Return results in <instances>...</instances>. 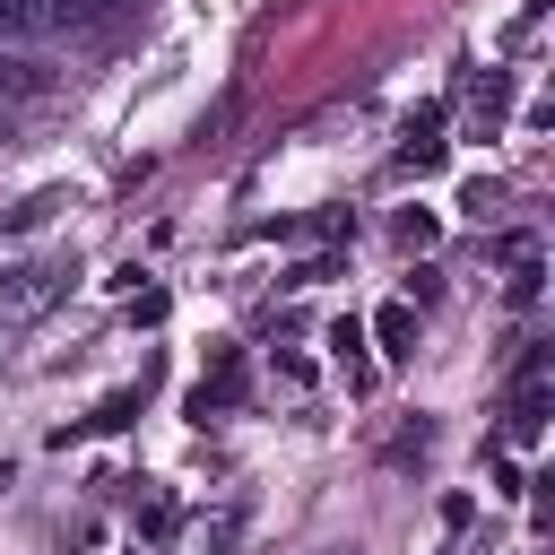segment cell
Returning a JSON list of instances; mask_svg holds the SVG:
<instances>
[{
	"label": "cell",
	"mask_w": 555,
	"mask_h": 555,
	"mask_svg": "<svg viewBox=\"0 0 555 555\" xmlns=\"http://www.w3.org/2000/svg\"><path fill=\"white\" fill-rule=\"evenodd\" d=\"M52 286H61L52 260H17V269H0V312L17 321V312H35V304H52Z\"/></svg>",
	"instance_id": "1"
},
{
	"label": "cell",
	"mask_w": 555,
	"mask_h": 555,
	"mask_svg": "<svg viewBox=\"0 0 555 555\" xmlns=\"http://www.w3.org/2000/svg\"><path fill=\"white\" fill-rule=\"evenodd\" d=\"M234 399H243V356H234V347H225V356H217V364H208V373H199V390H191V416H199V425H208V416H225V408H234Z\"/></svg>",
	"instance_id": "2"
},
{
	"label": "cell",
	"mask_w": 555,
	"mask_h": 555,
	"mask_svg": "<svg viewBox=\"0 0 555 555\" xmlns=\"http://www.w3.org/2000/svg\"><path fill=\"white\" fill-rule=\"evenodd\" d=\"M442 147H451V139H442V104H425V113L408 121V139H399V165H408V173H434Z\"/></svg>",
	"instance_id": "3"
},
{
	"label": "cell",
	"mask_w": 555,
	"mask_h": 555,
	"mask_svg": "<svg viewBox=\"0 0 555 555\" xmlns=\"http://www.w3.org/2000/svg\"><path fill=\"white\" fill-rule=\"evenodd\" d=\"M373 338H382V356H416V312L408 304H382L373 312Z\"/></svg>",
	"instance_id": "4"
},
{
	"label": "cell",
	"mask_w": 555,
	"mask_h": 555,
	"mask_svg": "<svg viewBox=\"0 0 555 555\" xmlns=\"http://www.w3.org/2000/svg\"><path fill=\"white\" fill-rule=\"evenodd\" d=\"M52 78L26 61V52H0V104H26V95H43Z\"/></svg>",
	"instance_id": "5"
},
{
	"label": "cell",
	"mask_w": 555,
	"mask_h": 555,
	"mask_svg": "<svg viewBox=\"0 0 555 555\" xmlns=\"http://www.w3.org/2000/svg\"><path fill=\"white\" fill-rule=\"evenodd\" d=\"M434 234H442V225H434V217H425V208H408V217H399V243H408V251H425V243H434Z\"/></svg>",
	"instance_id": "6"
},
{
	"label": "cell",
	"mask_w": 555,
	"mask_h": 555,
	"mask_svg": "<svg viewBox=\"0 0 555 555\" xmlns=\"http://www.w3.org/2000/svg\"><path fill=\"white\" fill-rule=\"evenodd\" d=\"M130 321H165V286H139L130 295Z\"/></svg>",
	"instance_id": "7"
},
{
	"label": "cell",
	"mask_w": 555,
	"mask_h": 555,
	"mask_svg": "<svg viewBox=\"0 0 555 555\" xmlns=\"http://www.w3.org/2000/svg\"><path fill=\"white\" fill-rule=\"evenodd\" d=\"M87 9H104V0H87Z\"/></svg>",
	"instance_id": "8"
}]
</instances>
